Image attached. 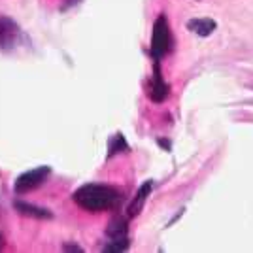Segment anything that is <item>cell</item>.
<instances>
[{"mask_svg":"<svg viewBox=\"0 0 253 253\" xmlns=\"http://www.w3.org/2000/svg\"><path fill=\"white\" fill-rule=\"evenodd\" d=\"M82 0H66L63 6V10H66V8H72V6H76V4H80Z\"/></svg>","mask_w":253,"mask_h":253,"instance_id":"4fadbf2b","label":"cell"},{"mask_svg":"<svg viewBox=\"0 0 253 253\" xmlns=\"http://www.w3.org/2000/svg\"><path fill=\"white\" fill-rule=\"evenodd\" d=\"M128 246H130L128 238H116V240H112V242L106 244L104 248H102V252H106V253H121V252H125Z\"/></svg>","mask_w":253,"mask_h":253,"instance_id":"8fae6325","label":"cell"},{"mask_svg":"<svg viewBox=\"0 0 253 253\" xmlns=\"http://www.w3.org/2000/svg\"><path fill=\"white\" fill-rule=\"evenodd\" d=\"M172 49V32L169 27V19L167 15H159L153 25V34H151V59L153 61H161L167 53Z\"/></svg>","mask_w":253,"mask_h":253,"instance_id":"7a4b0ae2","label":"cell"},{"mask_svg":"<svg viewBox=\"0 0 253 253\" xmlns=\"http://www.w3.org/2000/svg\"><path fill=\"white\" fill-rule=\"evenodd\" d=\"M159 144H161V146H165L167 149H170V144L169 142H165V140H159Z\"/></svg>","mask_w":253,"mask_h":253,"instance_id":"9a60e30c","label":"cell"},{"mask_svg":"<svg viewBox=\"0 0 253 253\" xmlns=\"http://www.w3.org/2000/svg\"><path fill=\"white\" fill-rule=\"evenodd\" d=\"M151 181H146L144 185H140V189L136 191V195H134V199L130 201L128 204V211H126V215L128 217H136L138 213L142 211L144 208V204H146V199L149 197V193H151Z\"/></svg>","mask_w":253,"mask_h":253,"instance_id":"8992f818","label":"cell"},{"mask_svg":"<svg viewBox=\"0 0 253 253\" xmlns=\"http://www.w3.org/2000/svg\"><path fill=\"white\" fill-rule=\"evenodd\" d=\"M169 96V85L163 80V74H161V68H159V61H155V66H153V78H151V84H149V98L153 102H165Z\"/></svg>","mask_w":253,"mask_h":253,"instance_id":"5b68a950","label":"cell"},{"mask_svg":"<svg viewBox=\"0 0 253 253\" xmlns=\"http://www.w3.org/2000/svg\"><path fill=\"white\" fill-rule=\"evenodd\" d=\"M126 232H128V223H126L125 217H116L108 223L106 227V234L116 240V238H126Z\"/></svg>","mask_w":253,"mask_h":253,"instance_id":"9c48e42d","label":"cell"},{"mask_svg":"<svg viewBox=\"0 0 253 253\" xmlns=\"http://www.w3.org/2000/svg\"><path fill=\"white\" fill-rule=\"evenodd\" d=\"M126 151H128V144H126L125 136L117 132L116 136L110 140V148H108V159H112L114 155H117V153H126Z\"/></svg>","mask_w":253,"mask_h":253,"instance_id":"30bf717a","label":"cell"},{"mask_svg":"<svg viewBox=\"0 0 253 253\" xmlns=\"http://www.w3.org/2000/svg\"><path fill=\"white\" fill-rule=\"evenodd\" d=\"M49 174H51V169H49V167H38V169L29 170V172H25V174H21L19 178L15 179L13 191H15L17 195L31 193V191L38 189L40 185H43Z\"/></svg>","mask_w":253,"mask_h":253,"instance_id":"3957f363","label":"cell"},{"mask_svg":"<svg viewBox=\"0 0 253 253\" xmlns=\"http://www.w3.org/2000/svg\"><path fill=\"white\" fill-rule=\"evenodd\" d=\"M64 252H76V253H82L84 250L80 248V246H76V244H64V248H63Z\"/></svg>","mask_w":253,"mask_h":253,"instance_id":"7c38bea8","label":"cell"},{"mask_svg":"<svg viewBox=\"0 0 253 253\" xmlns=\"http://www.w3.org/2000/svg\"><path fill=\"white\" fill-rule=\"evenodd\" d=\"M4 246H6V240H4V236H2V232H0V252L4 250Z\"/></svg>","mask_w":253,"mask_h":253,"instance_id":"5bb4252c","label":"cell"},{"mask_svg":"<svg viewBox=\"0 0 253 253\" xmlns=\"http://www.w3.org/2000/svg\"><path fill=\"white\" fill-rule=\"evenodd\" d=\"M21 31L17 27V23L10 19L8 15H0V49L2 51H10L19 42Z\"/></svg>","mask_w":253,"mask_h":253,"instance_id":"277c9868","label":"cell"},{"mask_svg":"<svg viewBox=\"0 0 253 253\" xmlns=\"http://www.w3.org/2000/svg\"><path fill=\"white\" fill-rule=\"evenodd\" d=\"M13 208L23 213V215H29V217H34V219H51L53 213L47 208H40V206H34V204H29V202L23 201H15L13 202Z\"/></svg>","mask_w":253,"mask_h":253,"instance_id":"52a82bcc","label":"cell"},{"mask_svg":"<svg viewBox=\"0 0 253 253\" xmlns=\"http://www.w3.org/2000/svg\"><path fill=\"white\" fill-rule=\"evenodd\" d=\"M215 21L210 19V17H197V19H189L187 21V29L191 32H195L197 36H202V38H206V36H210L211 32L215 31Z\"/></svg>","mask_w":253,"mask_h":253,"instance_id":"ba28073f","label":"cell"},{"mask_svg":"<svg viewBox=\"0 0 253 253\" xmlns=\"http://www.w3.org/2000/svg\"><path fill=\"white\" fill-rule=\"evenodd\" d=\"M74 202L84 208L87 211H104L116 208L121 197H119V191H116L114 187H108V185H100V183H87L82 185L80 189H76L74 193Z\"/></svg>","mask_w":253,"mask_h":253,"instance_id":"6da1fadb","label":"cell"}]
</instances>
